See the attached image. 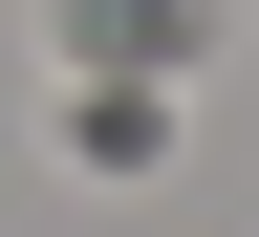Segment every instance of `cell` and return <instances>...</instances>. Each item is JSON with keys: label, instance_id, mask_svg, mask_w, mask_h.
<instances>
[{"label": "cell", "instance_id": "6da1fadb", "mask_svg": "<svg viewBox=\"0 0 259 237\" xmlns=\"http://www.w3.org/2000/svg\"><path fill=\"white\" fill-rule=\"evenodd\" d=\"M65 43H87V65H194L216 0H65Z\"/></svg>", "mask_w": 259, "mask_h": 237}]
</instances>
